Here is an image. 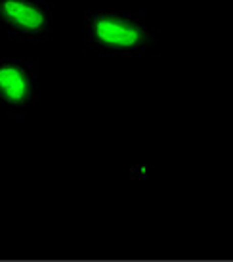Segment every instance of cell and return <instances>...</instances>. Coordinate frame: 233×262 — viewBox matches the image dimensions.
<instances>
[{
    "instance_id": "obj_1",
    "label": "cell",
    "mask_w": 233,
    "mask_h": 262,
    "mask_svg": "<svg viewBox=\"0 0 233 262\" xmlns=\"http://www.w3.org/2000/svg\"><path fill=\"white\" fill-rule=\"evenodd\" d=\"M88 52L107 58H142L160 50V33L142 12L98 10L84 15Z\"/></svg>"
},
{
    "instance_id": "obj_2",
    "label": "cell",
    "mask_w": 233,
    "mask_h": 262,
    "mask_svg": "<svg viewBox=\"0 0 233 262\" xmlns=\"http://www.w3.org/2000/svg\"><path fill=\"white\" fill-rule=\"evenodd\" d=\"M54 12L46 0H0V29L17 42L52 37Z\"/></svg>"
},
{
    "instance_id": "obj_3",
    "label": "cell",
    "mask_w": 233,
    "mask_h": 262,
    "mask_svg": "<svg viewBox=\"0 0 233 262\" xmlns=\"http://www.w3.org/2000/svg\"><path fill=\"white\" fill-rule=\"evenodd\" d=\"M38 69L25 58H0V105L23 115L33 110L38 96Z\"/></svg>"
}]
</instances>
